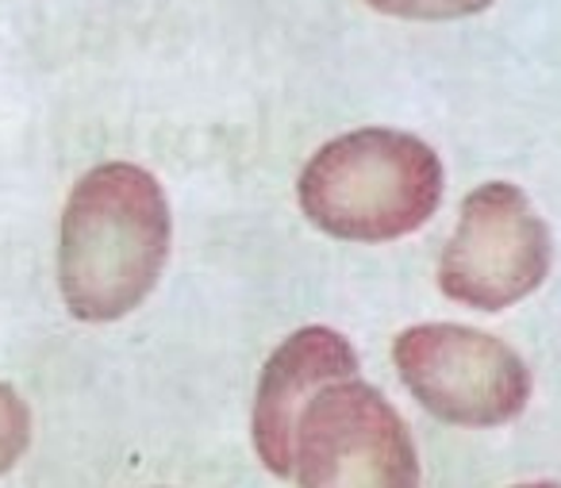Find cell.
<instances>
[{"mask_svg":"<svg viewBox=\"0 0 561 488\" xmlns=\"http://www.w3.org/2000/svg\"><path fill=\"white\" fill-rule=\"evenodd\" d=\"M443 158L397 127H358L323 143L297 178V204L312 227L343 242H397L438 212Z\"/></svg>","mask_w":561,"mask_h":488,"instance_id":"cell-2","label":"cell"},{"mask_svg":"<svg viewBox=\"0 0 561 488\" xmlns=\"http://www.w3.org/2000/svg\"><path fill=\"white\" fill-rule=\"evenodd\" d=\"M173 216L162 181L135 162H104L66 196L58 219V293L81 324L131 316L165 270Z\"/></svg>","mask_w":561,"mask_h":488,"instance_id":"cell-1","label":"cell"},{"mask_svg":"<svg viewBox=\"0 0 561 488\" xmlns=\"http://www.w3.org/2000/svg\"><path fill=\"white\" fill-rule=\"evenodd\" d=\"M27 446H32V411L16 388L0 381V477L16 469Z\"/></svg>","mask_w":561,"mask_h":488,"instance_id":"cell-7","label":"cell"},{"mask_svg":"<svg viewBox=\"0 0 561 488\" xmlns=\"http://www.w3.org/2000/svg\"><path fill=\"white\" fill-rule=\"evenodd\" d=\"M293 477L297 488H420V454L389 396L346 377L300 416Z\"/></svg>","mask_w":561,"mask_h":488,"instance_id":"cell-5","label":"cell"},{"mask_svg":"<svg viewBox=\"0 0 561 488\" xmlns=\"http://www.w3.org/2000/svg\"><path fill=\"white\" fill-rule=\"evenodd\" d=\"M392 362L423 411L450 427L492 431L530 404V370L504 339L466 324H415L392 339Z\"/></svg>","mask_w":561,"mask_h":488,"instance_id":"cell-3","label":"cell"},{"mask_svg":"<svg viewBox=\"0 0 561 488\" xmlns=\"http://www.w3.org/2000/svg\"><path fill=\"white\" fill-rule=\"evenodd\" d=\"M512 488H561V485H553V480H530V485H512Z\"/></svg>","mask_w":561,"mask_h":488,"instance_id":"cell-9","label":"cell"},{"mask_svg":"<svg viewBox=\"0 0 561 488\" xmlns=\"http://www.w3.org/2000/svg\"><path fill=\"white\" fill-rule=\"evenodd\" d=\"M550 265L553 235L530 196L512 181H484L461 201L438 258V288L461 308L504 311L527 300Z\"/></svg>","mask_w":561,"mask_h":488,"instance_id":"cell-4","label":"cell"},{"mask_svg":"<svg viewBox=\"0 0 561 488\" xmlns=\"http://www.w3.org/2000/svg\"><path fill=\"white\" fill-rule=\"evenodd\" d=\"M358 377V350L335 327H300L262 365L250 411V439L257 462L273 477H293V446L305 408L328 385Z\"/></svg>","mask_w":561,"mask_h":488,"instance_id":"cell-6","label":"cell"},{"mask_svg":"<svg viewBox=\"0 0 561 488\" xmlns=\"http://www.w3.org/2000/svg\"><path fill=\"white\" fill-rule=\"evenodd\" d=\"M374 12H385V16L397 20H466L477 16V12L492 9L496 0H366Z\"/></svg>","mask_w":561,"mask_h":488,"instance_id":"cell-8","label":"cell"}]
</instances>
